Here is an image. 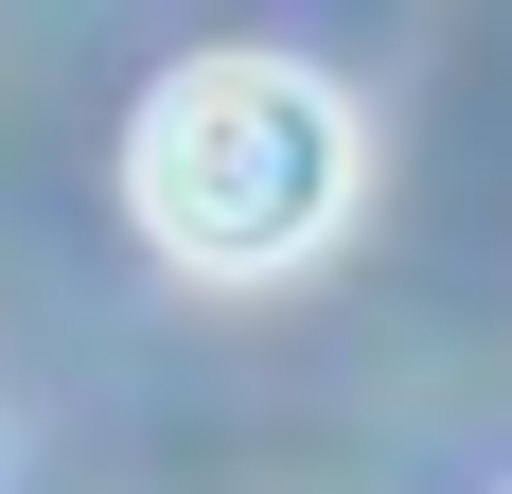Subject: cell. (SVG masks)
<instances>
[{
  "label": "cell",
  "mask_w": 512,
  "mask_h": 494,
  "mask_svg": "<svg viewBox=\"0 0 512 494\" xmlns=\"http://www.w3.org/2000/svg\"><path fill=\"white\" fill-rule=\"evenodd\" d=\"M124 195L195 283H265L354 212V106L301 53H195L159 71V106L124 124Z\"/></svg>",
  "instance_id": "cell-1"
}]
</instances>
